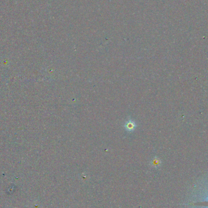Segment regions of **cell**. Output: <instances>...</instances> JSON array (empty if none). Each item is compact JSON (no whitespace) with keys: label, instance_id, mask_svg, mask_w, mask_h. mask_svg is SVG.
<instances>
[{"label":"cell","instance_id":"cell-1","mask_svg":"<svg viewBox=\"0 0 208 208\" xmlns=\"http://www.w3.org/2000/svg\"><path fill=\"white\" fill-rule=\"evenodd\" d=\"M136 123H134V122L132 120L128 121L124 125V127L128 132H132V131L134 130V128H136Z\"/></svg>","mask_w":208,"mask_h":208},{"label":"cell","instance_id":"cell-2","mask_svg":"<svg viewBox=\"0 0 208 208\" xmlns=\"http://www.w3.org/2000/svg\"><path fill=\"white\" fill-rule=\"evenodd\" d=\"M202 203H204V206L208 207V199L207 200L205 201L204 202H202Z\"/></svg>","mask_w":208,"mask_h":208}]
</instances>
